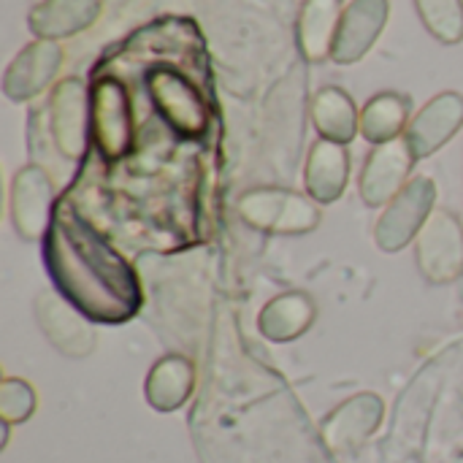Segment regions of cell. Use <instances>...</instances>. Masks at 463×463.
Wrapping results in <instances>:
<instances>
[{
    "label": "cell",
    "mask_w": 463,
    "mask_h": 463,
    "mask_svg": "<svg viewBox=\"0 0 463 463\" xmlns=\"http://www.w3.org/2000/svg\"><path fill=\"white\" fill-rule=\"evenodd\" d=\"M388 14H391L388 0H353L345 8L331 60L339 65H353L364 60L366 52L377 43L380 33L385 30Z\"/></svg>",
    "instance_id": "cell-12"
},
{
    "label": "cell",
    "mask_w": 463,
    "mask_h": 463,
    "mask_svg": "<svg viewBox=\"0 0 463 463\" xmlns=\"http://www.w3.org/2000/svg\"><path fill=\"white\" fill-rule=\"evenodd\" d=\"M415 260L426 282L450 285L463 274V225L450 209H434L415 239Z\"/></svg>",
    "instance_id": "cell-6"
},
{
    "label": "cell",
    "mask_w": 463,
    "mask_h": 463,
    "mask_svg": "<svg viewBox=\"0 0 463 463\" xmlns=\"http://www.w3.org/2000/svg\"><path fill=\"white\" fill-rule=\"evenodd\" d=\"M35 315L41 320V328L46 331V336L57 345L60 342V334H65V345H62V353H71V355H84L92 350V342H95V334L87 323V317L73 309L65 298H57V296H38L35 301Z\"/></svg>",
    "instance_id": "cell-17"
},
{
    "label": "cell",
    "mask_w": 463,
    "mask_h": 463,
    "mask_svg": "<svg viewBox=\"0 0 463 463\" xmlns=\"http://www.w3.org/2000/svg\"><path fill=\"white\" fill-rule=\"evenodd\" d=\"M437 209V182L429 176H415L410 184L385 206L374 225V241L383 252H402L410 247L431 212Z\"/></svg>",
    "instance_id": "cell-4"
},
{
    "label": "cell",
    "mask_w": 463,
    "mask_h": 463,
    "mask_svg": "<svg viewBox=\"0 0 463 463\" xmlns=\"http://www.w3.org/2000/svg\"><path fill=\"white\" fill-rule=\"evenodd\" d=\"M345 0H304L298 14V49L304 60L323 62L334 54Z\"/></svg>",
    "instance_id": "cell-15"
},
{
    "label": "cell",
    "mask_w": 463,
    "mask_h": 463,
    "mask_svg": "<svg viewBox=\"0 0 463 463\" xmlns=\"http://www.w3.org/2000/svg\"><path fill=\"white\" fill-rule=\"evenodd\" d=\"M54 201H57V190L46 168L41 165L19 168L14 174L11 195H8V212L16 236L24 241L43 239L57 212Z\"/></svg>",
    "instance_id": "cell-7"
},
{
    "label": "cell",
    "mask_w": 463,
    "mask_h": 463,
    "mask_svg": "<svg viewBox=\"0 0 463 463\" xmlns=\"http://www.w3.org/2000/svg\"><path fill=\"white\" fill-rule=\"evenodd\" d=\"M463 128V95L458 92H442L431 98L410 122L404 138L412 149V155L431 157L439 152L458 130Z\"/></svg>",
    "instance_id": "cell-11"
},
{
    "label": "cell",
    "mask_w": 463,
    "mask_h": 463,
    "mask_svg": "<svg viewBox=\"0 0 463 463\" xmlns=\"http://www.w3.org/2000/svg\"><path fill=\"white\" fill-rule=\"evenodd\" d=\"M90 130L106 160H119L133 146V106L122 81L98 79L90 90Z\"/></svg>",
    "instance_id": "cell-3"
},
{
    "label": "cell",
    "mask_w": 463,
    "mask_h": 463,
    "mask_svg": "<svg viewBox=\"0 0 463 463\" xmlns=\"http://www.w3.org/2000/svg\"><path fill=\"white\" fill-rule=\"evenodd\" d=\"M415 155L407 144V138H396L388 144L374 146V152L366 157L361 171V198L366 206H388L407 184L415 165Z\"/></svg>",
    "instance_id": "cell-9"
},
{
    "label": "cell",
    "mask_w": 463,
    "mask_h": 463,
    "mask_svg": "<svg viewBox=\"0 0 463 463\" xmlns=\"http://www.w3.org/2000/svg\"><path fill=\"white\" fill-rule=\"evenodd\" d=\"M33 404H35L33 391L22 380H5L3 383V415H5V420L27 418Z\"/></svg>",
    "instance_id": "cell-23"
},
{
    "label": "cell",
    "mask_w": 463,
    "mask_h": 463,
    "mask_svg": "<svg viewBox=\"0 0 463 463\" xmlns=\"http://www.w3.org/2000/svg\"><path fill=\"white\" fill-rule=\"evenodd\" d=\"M193 364L182 355H168L155 364L146 380V399L157 410H176L193 388Z\"/></svg>",
    "instance_id": "cell-20"
},
{
    "label": "cell",
    "mask_w": 463,
    "mask_h": 463,
    "mask_svg": "<svg viewBox=\"0 0 463 463\" xmlns=\"http://www.w3.org/2000/svg\"><path fill=\"white\" fill-rule=\"evenodd\" d=\"M100 16V0H43L33 5L27 24L43 41L71 38L95 24Z\"/></svg>",
    "instance_id": "cell-16"
},
{
    "label": "cell",
    "mask_w": 463,
    "mask_h": 463,
    "mask_svg": "<svg viewBox=\"0 0 463 463\" xmlns=\"http://www.w3.org/2000/svg\"><path fill=\"white\" fill-rule=\"evenodd\" d=\"M317 317V307L312 296L301 290H288L274 296L258 315V328L269 342H293L304 336Z\"/></svg>",
    "instance_id": "cell-14"
},
{
    "label": "cell",
    "mask_w": 463,
    "mask_h": 463,
    "mask_svg": "<svg viewBox=\"0 0 463 463\" xmlns=\"http://www.w3.org/2000/svg\"><path fill=\"white\" fill-rule=\"evenodd\" d=\"M312 122L320 138L350 144L361 130V114L355 100L342 87H323L312 100Z\"/></svg>",
    "instance_id": "cell-18"
},
{
    "label": "cell",
    "mask_w": 463,
    "mask_h": 463,
    "mask_svg": "<svg viewBox=\"0 0 463 463\" xmlns=\"http://www.w3.org/2000/svg\"><path fill=\"white\" fill-rule=\"evenodd\" d=\"M426 30L453 46L463 41V0H415Z\"/></svg>",
    "instance_id": "cell-22"
},
{
    "label": "cell",
    "mask_w": 463,
    "mask_h": 463,
    "mask_svg": "<svg viewBox=\"0 0 463 463\" xmlns=\"http://www.w3.org/2000/svg\"><path fill=\"white\" fill-rule=\"evenodd\" d=\"M377 420H380V402L374 396H361L350 402L345 410H339V415L326 426V434L334 448H342L364 439L377 426Z\"/></svg>",
    "instance_id": "cell-21"
},
{
    "label": "cell",
    "mask_w": 463,
    "mask_h": 463,
    "mask_svg": "<svg viewBox=\"0 0 463 463\" xmlns=\"http://www.w3.org/2000/svg\"><path fill=\"white\" fill-rule=\"evenodd\" d=\"M307 195L317 203H334L345 195L350 184V152L347 144L320 138L307 157Z\"/></svg>",
    "instance_id": "cell-13"
},
{
    "label": "cell",
    "mask_w": 463,
    "mask_h": 463,
    "mask_svg": "<svg viewBox=\"0 0 463 463\" xmlns=\"http://www.w3.org/2000/svg\"><path fill=\"white\" fill-rule=\"evenodd\" d=\"M60 65H62V46L57 41L38 38V41L27 43L5 68L3 92L16 103L30 100V98L41 95L54 81Z\"/></svg>",
    "instance_id": "cell-10"
},
{
    "label": "cell",
    "mask_w": 463,
    "mask_h": 463,
    "mask_svg": "<svg viewBox=\"0 0 463 463\" xmlns=\"http://www.w3.org/2000/svg\"><path fill=\"white\" fill-rule=\"evenodd\" d=\"M239 217L255 231L274 236H304L323 220L315 198L282 187H258L244 193L239 198Z\"/></svg>",
    "instance_id": "cell-2"
},
{
    "label": "cell",
    "mask_w": 463,
    "mask_h": 463,
    "mask_svg": "<svg viewBox=\"0 0 463 463\" xmlns=\"http://www.w3.org/2000/svg\"><path fill=\"white\" fill-rule=\"evenodd\" d=\"M149 95L157 114L179 136H201L209 128V106L190 79L171 68H157L149 73Z\"/></svg>",
    "instance_id": "cell-8"
},
{
    "label": "cell",
    "mask_w": 463,
    "mask_h": 463,
    "mask_svg": "<svg viewBox=\"0 0 463 463\" xmlns=\"http://www.w3.org/2000/svg\"><path fill=\"white\" fill-rule=\"evenodd\" d=\"M46 130L54 149L65 160H81L87 155V144L92 138L90 130V92L81 79H62L46 106Z\"/></svg>",
    "instance_id": "cell-5"
},
{
    "label": "cell",
    "mask_w": 463,
    "mask_h": 463,
    "mask_svg": "<svg viewBox=\"0 0 463 463\" xmlns=\"http://www.w3.org/2000/svg\"><path fill=\"white\" fill-rule=\"evenodd\" d=\"M412 100L402 92H380L361 111V133L372 144H388L402 138L410 128Z\"/></svg>",
    "instance_id": "cell-19"
},
{
    "label": "cell",
    "mask_w": 463,
    "mask_h": 463,
    "mask_svg": "<svg viewBox=\"0 0 463 463\" xmlns=\"http://www.w3.org/2000/svg\"><path fill=\"white\" fill-rule=\"evenodd\" d=\"M43 263L60 298L92 323L119 326L141 309L136 269L65 201L43 236Z\"/></svg>",
    "instance_id": "cell-1"
}]
</instances>
